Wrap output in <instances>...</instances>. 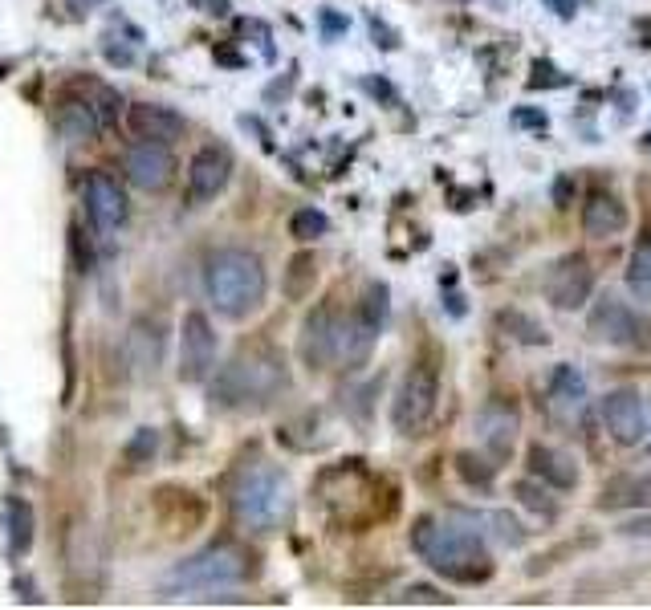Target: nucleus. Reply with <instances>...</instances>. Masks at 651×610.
<instances>
[{
  "mask_svg": "<svg viewBox=\"0 0 651 610\" xmlns=\"http://www.w3.org/2000/svg\"><path fill=\"white\" fill-rule=\"evenodd\" d=\"M127 127L139 135V139H151V143H171L180 139L184 131V118L167 110V106H155V102H135L127 110Z\"/></svg>",
  "mask_w": 651,
  "mask_h": 610,
  "instance_id": "nucleus-17",
  "label": "nucleus"
},
{
  "mask_svg": "<svg viewBox=\"0 0 651 610\" xmlns=\"http://www.w3.org/2000/svg\"><path fill=\"white\" fill-rule=\"evenodd\" d=\"M411 549L448 582L477 586L493 574V554L481 533L452 517H420L411 529Z\"/></svg>",
  "mask_w": 651,
  "mask_h": 610,
  "instance_id": "nucleus-1",
  "label": "nucleus"
},
{
  "mask_svg": "<svg viewBox=\"0 0 651 610\" xmlns=\"http://www.w3.org/2000/svg\"><path fill=\"white\" fill-rule=\"evenodd\" d=\"M647 452H651V432H647Z\"/></svg>",
  "mask_w": 651,
  "mask_h": 610,
  "instance_id": "nucleus-38",
  "label": "nucleus"
},
{
  "mask_svg": "<svg viewBox=\"0 0 651 610\" xmlns=\"http://www.w3.org/2000/svg\"><path fill=\"white\" fill-rule=\"evenodd\" d=\"M232 513L253 533H273L293 513V484L273 464H249L232 484Z\"/></svg>",
  "mask_w": 651,
  "mask_h": 610,
  "instance_id": "nucleus-4",
  "label": "nucleus"
},
{
  "mask_svg": "<svg viewBox=\"0 0 651 610\" xmlns=\"http://www.w3.org/2000/svg\"><path fill=\"white\" fill-rule=\"evenodd\" d=\"M554 200H558V208H566V200H570V179H558V188H554Z\"/></svg>",
  "mask_w": 651,
  "mask_h": 610,
  "instance_id": "nucleus-36",
  "label": "nucleus"
},
{
  "mask_svg": "<svg viewBox=\"0 0 651 610\" xmlns=\"http://www.w3.org/2000/svg\"><path fill=\"white\" fill-rule=\"evenodd\" d=\"M123 171H127V179L135 183L139 192H163L167 183H171V171H175V155L167 151V143H151V139H143V143H135V147H127V155H123Z\"/></svg>",
  "mask_w": 651,
  "mask_h": 610,
  "instance_id": "nucleus-12",
  "label": "nucleus"
},
{
  "mask_svg": "<svg viewBox=\"0 0 651 610\" xmlns=\"http://www.w3.org/2000/svg\"><path fill=\"white\" fill-rule=\"evenodd\" d=\"M53 122H57V131H62V139H70V143H90L102 131L98 110L90 106L86 94H62V102L53 110Z\"/></svg>",
  "mask_w": 651,
  "mask_h": 610,
  "instance_id": "nucleus-16",
  "label": "nucleus"
},
{
  "mask_svg": "<svg viewBox=\"0 0 651 610\" xmlns=\"http://www.w3.org/2000/svg\"><path fill=\"white\" fill-rule=\"evenodd\" d=\"M314 281H318V261H314V253H298L289 261V269H285V297L289 301H302L310 289H314Z\"/></svg>",
  "mask_w": 651,
  "mask_h": 610,
  "instance_id": "nucleus-24",
  "label": "nucleus"
},
{
  "mask_svg": "<svg viewBox=\"0 0 651 610\" xmlns=\"http://www.w3.org/2000/svg\"><path fill=\"white\" fill-rule=\"evenodd\" d=\"M155 448H159V436L151 432V427H143V432H139V436L127 444V464H151Z\"/></svg>",
  "mask_w": 651,
  "mask_h": 610,
  "instance_id": "nucleus-27",
  "label": "nucleus"
},
{
  "mask_svg": "<svg viewBox=\"0 0 651 610\" xmlns=\"http://www.w3.org/2000/svg\"><path fill=\"white\" fill-rule=\"evenodd\" d=\"M582 228H586V236H595V240L615 236V232L627 228V208L611 192H590V200L582 208Z\"/></svg>",
  "mask_w": 651,
  "mask_h": 610,
  "instance_id": "nucleus-19",
  "label": "nucleus"
},
{
  "mask_svg": "<svg viewBox=\"0 0 651 610\" xmlns=\"http://www.w3.org/2000/svg\"><path fill=\"white\" fill-rule=\"evenodd\" d=\"M127 366L135 379H155L159 366H163V330L147 318H139L131 330H127Z\"/></svg>",
  "mask_w": 651,
  "mask_h": 610,
  "instance_id": "nucleus-15",
  "label": "nucleus"
},
{
  "mask_svg": "<svg viewBox=\"0 0 651 610\" xmlns=\"http://www.w3.org/2000/svg\"><path fill=\"white\" fill-rule=\"evenodd\" d=\"M513 122H517V127H546V110H517L513 114Z\"/></svg>",
  "mask_w": 651,
  "mask_h": 610,
  "instance_id": "nucleus-32",
  "label": "nucleus"
},
{
  "mask_svg": "<svg viewBox=\"0 0 651 610\" xmlns=\"http://www.w3.org/2000/svg\"><path fill=\"white\" fill-rule=\"evenodd\" d=\"M627 285L639 301L651 305V232L635 240V249H631V265H627Z\"/></svg>",
  "mask_w": 651,
  "mask_h": 610,
  "instance_id": "nucleus-23",
  "label": "nucleus"
},
{
  "mask_svg": "<svg viewBox=\"0 0 651 610\" xmlns=\"http://www.w3.org/2000/svg\"><path fill=\"white\" fill-rule=\"evenodd\" d=\"M82 200H86V212H90V224L110 236L127 224L131 216V204H127V192L118 188V179H110L106 171H86L82 179Z\"/></svg>",
  "mask_w": 651,
  "mask_h": 610,
  "instance_id": "nucleus-8",
  "label": "nucleus"
},
{
  "mask_svg": "<svg viewBox=\"0 0 651 610\" xmlns=\"http://www.w3.org/2000/svg\"><path fill=\"white\" fill-rule=\"evenodd\" d=\"M33 529H37V521H33L29 501L9 497V501H5V541H9V558H25V554H29V549H33Z\"/></svg>",
  "mask_w": 651,
  "mask_h": 610,
  "instance_id": "nucleus-21",
  "label": "nucleus"
},
{
  "mask_svg": "<svg viewBox=\"0 0 651 610\" xmlns=\"http://www.w3.org/2000/svg\"><path fill=\"white\" fill-rule=\"evenodd\" d=\"M651 501V480L647 476H615L603 497H599V509H627V505H647Z\"/></svg>",
  "mask_w": 651,
  "mask_h": 610,
  "instance_id": "nucleus-22",
  "label": "nucleus"
},
{
  "mask_svg": "<svg viewBox=\"0 0 651 610\" xmlns=\"http://www.w3.org/2000/svg\"><path fill=\"white\" fill-rule=\"evenodd\" d=\"M542 289H546L550 305H558V310H578V305H586V297L595 293V269H590L586 257L570 253L546 273Z\"/></svg>",
  "mask_w": 651,
  "mask_h": 610,
  "instance_id": "nucleus-11",
  "label": "nucleus"
},
{
  "mask_svg": "<svg viewBox=\"0 0 651 610\" xmlns=\"http://www.w3.org/2000/svg\"><path fill=\"white\" fill-rule=\"evenodd\" d=\"M289 232L298 236V240H318V236L330 232V220H326V212H318V208H302V212H293Z\"/></svg>",
  "mask_w": 651,
  "mask_h": 610,
  "instance_id": "nucleus-25",
  "label": "nucleus"
},
{
  "mask_svg": "<svg viewBox=\"0 0 651 610\" xmlns=\"http://www.w3.org/2000/svg\"><path fill=\"white\" fill-rule=\"evenodd\" d=\"M289 391V371L273 350L236 354L212 383V399L224 411H265Z\"/></svg>",
  "mask_w": 651,
  "mask_h": 610,
  "instance_id": "nucleus-2",
  "label": "nucleus"
},
{
  "mask_svg": "<svg viewBox=\"0 0 651 610\" xmlns=\"http://www.w3.org/2000/svg\"><path fill=\"white\" fill-rule=\"evenodd\" d=\"M216 61H220V66H236V70H241V66H245V57H241V49H228V45H216Z\"/></svg>",
  "mask_w": 651,
  "mask_h": 610,
  "instance_id": "nucleus-34",
  "label": "nucleus"
},
{
  "mask_svg": "<svg viewBox=\"0 0 651 610\" xmlns=\"http://www.w3.org/2000/svg\"><path fill=\"white\" fill-rule=\"evenodd\" d=\"M550 5H558V13H562V17H570V13H574V9H570L574 0H550Z\"/></svg>",
  "mask_w": 651,
  "mask_h": 610,
  "instance_id": "nucleus-37",
  "label": "nucleus"
},
{
  "mask_svg": "<svg viewBox=\"0 0 651 610\" xmlns=\"http://www.w3.org/2000/svg\"><path fill=\"white\" fill-rule=\"evenodd\" d=\"M436 399H440V371H436L428 358L411 362V371L403 375V383L395 391V403H391L395 432L420 436L424 427L432 423V415H436Z\"/></svg>",
  "mask_w": 651,
  "mask_h": 610,
  "instance_id": "nucleus-6",
  "label": "nucleus"
},
{
  "mask_svg": "<svg viewBox=\"0 0 651 610\" xmlns=\"http://www.w3.org/2000/svg\"><path fill=\"white\" fill-rule=\"evenodd\" d=\"M403 602H432V606H448L452 598H448V594H436L432 586H411V590L403 594Z\"/></svg>",
  "mask_w": 651,
  "mask_h": 610,
  "instance_id": "nucleus-30",
  "label": "nucleus"
},
{
  "mask_svg": "<svg viewBox=\"0 0 651 610\" xmlns=\"http://www.w3.org/2000/svg\"><path fill=\"white\" fill-rule=\"evenodd\" d=\"M192 9H200V13H212V17H224L228 13V5L232 0H188Z\"/></svg>",
  "mask_w": 651,
  "mask_h": 610,
  "instance_id": "nucleus-33",
  "label": "nucleus"
},
{
  "mask_svg": "<svg viewBox=\"0 0 651 610\" xmlns=\"http://www.w3.org/2000/svg\"><path fill=\"white\" fill-rule=\"evenodd\" d=\"M70 253L78 257V273H90V269H94V253H90V236H86V232H82L78 224L70 228Z\"/></svg>",
  "mask_w": 651,
  "mask_h": 610,
  "instance_id": "nucleus-29",
  "label": "nucleus"
},
{
  "mask_svg": "<svg viewBox=\"0 0 651 610\" xmlns=\"http://www.w3.org/2000/svg\"><path fill=\"white\" fill-rule=\"evenodd\" d=\"M228 179H232V155H228V147H216L212 143V147L196 151L192 171H188V204L216 200L228 188Z\"/></svg>",
  "mask_w": 651,
  "mask_h": 610,
  "instance_id": "nucleus-13",
  "label": "nucleus"
},
{
  "mask_svg": "<svg viewBox=\"0 0 651 610\" xmlns=\"http://www.w3.org/2000/svg\"><path fill=\"white\" fill-rule=\"evenodd\" d=\"M517 427H521V415L509 399H489L481 411H477V440L489 448L493 460H505L513 452V440H517Z\"/></svg>",
  "mask_w": 651,
  "mask_h": 610,
  "instance_id": "nucleus-14",
  "label": "nucleus"
},
{
  "mask_svg": "<svg viewBox=\"0 0 651 610\" xmlns=\"http://www.w3.org/2000/svg\"><path fill=\"white\" fill-rule=\"evenodd\" d=\"M590 334L607 346H635V350L651 346V322H643L627 301H619L611 293L590 310Z\"/></svg>",
  "mask_w": 651,
  "mask_h": 610,
  "instance_id": "nucleus-7",
  "label": "nucleus"
},
{
  "mask_svg": "<svg viewBox=\"0 0 651 610\" xmlns=\"http://www.w3.org/2000/svg\"><path fill=\"white\" fill-rule=\"evenodd\" d=\"M546 407L558 423H574L586 407V379L574 371V366H558L554 379H550V395H546Z\"/></svg>",
  "mask_w": 651,
  "mask_h": 610,
  "instance_id": "nucleus-18",
  "label": "nucleus"
},
{
  "mask_svg": "<svg viewBox=\"0 0 651 610\" xmlns=\"http://www.w3.org/2000/svg\"><path fill=\"white\" fill-rule=\"evenodd\" d=\"M216 366V334H212V322L192 310L184 318V330H180V379L184 383H204Z\"/></svg>",
  "mask_w": 651,
  "mask_h": 610,
  "instance_id": "nucleus-9",
  "label": "nucleus"
},
{
  "mask_svg": "<svg viewBox=\"0 0 651 610\" xmlns=\"http://www.w3.org/2000/svg\"><path fill=\"white\" fill-rule=\"evenodd\" d=\"M603 423L615 444L623 448H635L639 440H647V407H643V395L635 387H619V391H607L603 395Z\"/></svg>",
  "mask_w": 651,
  "mask_h": 610,
  "instance_id": "nucleus-10",
  "label": "nucleus"
},
{
  "mask_svg": "<svg viewBox=\"0 0 651 610\" xmlns=\"http://www.w3.org/2000/svg\"><path fill=\"white\" fill-rule=\"evenodd\" d=\"M257 574L253 554L245 545H232V541H216L208 549H200L196 558H188L184 566H175L167 578V594L184 598V594H212V590H232V586H245Z\"/></svg>",
  "mask_w": 651,
  "mask_h": 610,
  "instance_id": "nucleus-5",
  "label": "nucleus"
},
{
  "mask_svg": "<svg viewBox=\"0 0 651 610\" xmlns=\"http://www.w3.org/2000/svg\"><path fill=\"white\" fill-rule=\"evenodd\" d=\"M204 285H208L212 310L228 322H241L257 314L265 301V265L249 249H220L208 257Z\"/></svg>",
  "mask_w": 651,
  "mask_h": 610,
  "instance_id": "nucleus-3",
  "label": "nucleus"
},
{
  "mask_svg": "<svg viewBox=\"0 0 651 610\" xmlns=\"http://www.w3.org/2000/svg\"><path fill=\"white\" fill-rule=\"evenodd\" d=\"M529 472H534L538 480H546V484H554V488H562V493L578 484L574 460L566 452L550 448V444H534V448H529Z\"/></svg>",
  "mask_w": 651,
  "mask_h": 610,
  "instance_id": "nucleus-20",
  "label": "nucleus"
},
{
  "mask_svg": "<svg viewBox=\"0 0 651 610\" xmlns=\"http://www.w3.org/2000/svg\"><path fill=\"white\" fill-rule=\"evenodd\" d=\"M82 90H86L90 106L98 110V122H102V131H110L114 122H118V94H114V90H106V86H94V82H86Z\"/></svg>",
  "mask_w": 651,
  "mask_h": 610,
  "instance_id": "nucleus-26",
  "label": "nucleus"
},
{
  "mask_svg": "<svg viewBox=\"0 0 651 610\" xmlns=\"http://www.w3.org/2000/svg\"><path fill=\"white\" fill-rule=\"evenodd\" d=\"M322 29H326V37L346 33V17H338V13H322Z\"/></svg>",
  "mask_w": 651,
  "mask_h": 610,
  "instance_id": "nucleus-35",
  "label": "nucleus"
},
{
  "mask_svg": "<svg viewBox=\"0 0 651 610\" xmlns=\"http://www.w3.org/2000/svg\"><path fill=\"white\" fill-rule=\"evenodd\" d=\"M460 476H464L468 484H489L493 464H485V468H472V456H460Z\"/></svg>",
  "mask_w": 651,
  "mask_h": 610,
  "instance_id": "nucleus-31",
  "label": "nucleus"
},
{
  "mask_svg": "<svg viewBox=\"0 0 651 610\" xmlns=\"http://www.w3.org/2000/svg\"><path fill=\"white\" fill-rule=\"evenodd\" d=\"M501 326H505V330H521V334H517L521 342H534V346H538V342H546V330H542V326H534L529 318H521V314H501Z\"/></svg>",
  "mask_w": 651,
  "mask_h": 610,
  "instance_id": "nucleus-28",
  "label": "nucleus"
}]
</instances>
